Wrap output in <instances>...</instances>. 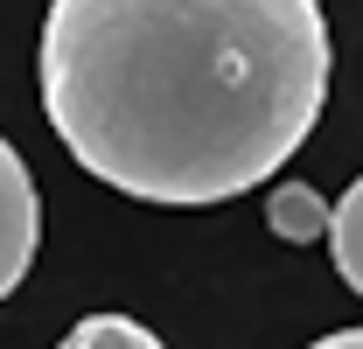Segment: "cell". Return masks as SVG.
Wrapping results in <instances>:
<instances>
[{
    "label": "cell",
    "instance_id": "obj_1",
    "mask_svg": "<svg viewBox=\"0 0 363 349\" xmlns=\"http://www.w3.org/2000/svg\"><path fill=\"white\" fill-rule=\"evenodd\" d=\"M321 105V0H49L43 112L119 196L230 203L301 154Z\"/></svg>",
    "mask_w": 363,
    "mask_h": 349
},
{
    "label": "cell",
    "instance_id": "obj_2",
    "mask_svg": "<svg viewBox=\"0 0 363 349\" xmlns=\"http://www.w3.org/2000/svg\"><path fill=\"white\" fill-rule=\"evenodd\" d=\"M35 245H43V196H35V174H28V161L0 140V301L28 279Z\"/></svg>",
    "mask_w": 363,
    "mask_h": 349
},
{
    "label": "cell",
    "instance_id": "obj_3",
    "mask_svg": "<svg viewBox=\"0 0 363 349\" xmlns=\"http://www.w3.org/2000/svg\"><path fill=\"white\" fill-rule=\"evenodd\" d=\"M266 223H272V238H286V245H315V238H328V203L308 182H279L266 196Z\"/></svg>",
    "mask_w": 363,
    "mask_h": 349
},
{
    "label": "cell",
    "instance_id": "obj_4",
    "mask_svg": "<svg viewBox=\"0 0 363 349\" xmlns=\"http://www.w3.org/2000/svg\"><path fill=\"white\" fill-rule=\"evenodd\" d=\"M328 252H335V272L363 294V174L350 182V196L328 210Z\"/></svg>",
    "mask_w": 363,
    "mask_h": 349
},
{
    "label": "cell",
    "instance_id": "obj_5",
    "mask_svg": "<svg viewBox=\"0 0 363 349\" xmlns=\"http://www.w3.org/2000/svg\"><path fill=\"white\" fill-rule=\"evenodd\" d=\"M56 349H161V336L140 328L133 314H84Z\"/></svg>",
    "mask_w": 363,
    "mask_h": 349
},
{
    "label": "cell",
    "instance_id": "obj_6",
    "mask_svg": "<svg viewBox=\"0 0 363 349\" xmlns=\"http://www.w3.org/2000/svg\"><path fill=\"white\" fill-rule=\"evenodd\" d=\"M308 349H363V328H335V336H321V343H308Z\"/></svg>",
    "mask_w": 363,
    "mask_h": 349
}]
</instances>
